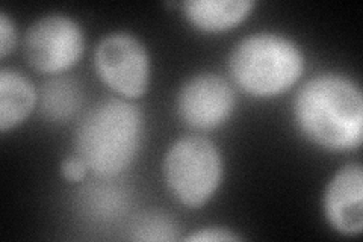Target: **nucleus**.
Listing matches in <instances>:
<instances>
[{
    "label": "nucleus",
    "mask_w": 363,
    "mask_h": 242,
    "mask_svg": "<svg viewBox=\"0 0 363 242\" xmlns=\"http://www.w3.org/2000/svg\"><path fill=\"white\" fill-rule=\"evenodd\" d=\"M298 132L327 152H353L363 140V96L344 75L323 73L306 82L294 99Z\"/></svg>",
    "instance_id": "obj_1"
},
{
    "label": "nucleus",
    "mask_w": 363,
    "mask_h": 242,
    "mask_svg": "<svg viewBox=\"0 0 363 242\" xmlns=\"http://www.w3.org/2000/svg\"><path fill=\"white\" fill-rule=\"evenodd\" d=\"M144 121L140 108L128 99L99 101L79 121L74 150L88 170L100 179L126 171L138 155Z\"/></svg>",
    "instance_id": "obj_2"
},
{
    "label": "nucleus",
    "mask_w": 363,
    "mask_h": 242,
    "mask_svg": "<svg viewBox=\"0 0 363 242\" xmlns=\"http://www.w3.org/2000/svg\"><path fill=\"white\" fill-rule=\"evenodd\" d=\"M304 55L294 40L277 32H257L238 43L229 56L233 82L255 97H274L301 77Z\"/></svg>",
    "instance_id": "obj_3"
},
{
    "label": "nucleus",
    "mask_w": 363,
    "mask_h": 242,
    "mask_svg": "<svg viewBox=\"0 0 363 242\" xmlns=\"http://www.w3.org/2000/svg\"><path fill=\"white\" fill-rule=\"evenodd\" d=\"M162 170L173 197L189 209H199L220 188L224 160L220 148L209 138L188 135L168 148Z\"/></svg>",
    "instance_id": "obj_4"
},
{
    "label": "nucleus",
    "mask_w": 363,
    "mask_h": 242,
    "mask_svg": "<svg viewBox=\"0 0 363 242\" xmlns=\"http://www.w3.org/2000/svg\"><path fill=\"white\" fill-rule=\"evenodd\" d=\"M100 79L123 99H138L150 87L149 50L130 32H112L100 40L94 53Z\"/></svg>",
    "instance_id": "obj_5"
},
{
    "label": "nucleus",
    "mask_w": 363,
    "mask_h": 242,
    "mask_svg": "<svg viewBox=\"0 0 363 242\" xmlns=\"http://www.w3.org/2000/svg\"><path fill=\"white\" fill-rule=\"evenodd\" d=\"M85 49L81 26L72 17L49 14L33 21L25 35L29 65L44 75H58L74 67Z\"/></svg>",
    "instance_id": "obj_6"
},
{
    "label": "nucleus",
    "mask_w": 363,
    "mask_h": 242,
    "mask_svg": "<svg viewBox=\"0 0 363 242\" xmlns=\"http://www.w3.org/2000/svg\"><path fill=\"white\" fill-rule=\"evenodd\" d=\"M236 105L235 91L227 80L215 73H199L182 85L176 111L188 128L206 132L223 126L232 117Z\"/></svg>",
    "instance_id": "obj_7"
},
{
    "label": "nucleus",
    "mask_w": 363,
    "mask_h": 242,
    "mask_svg": "<svg viewBox=\"0 0 363 242\" xmlns=\"http://www.w3.org/2000/svg\"><path fill=\"white\" fill-rule=\"evenodd\" d=\"M324 216L337 233L359 236L363 229V168L347 164L327 183Z\"/></svg>",
    "instance_id": "obj_8"
},
{
    "label": "nucleus",
    "mask_w": 363,
    "mask_h": 242,
    "mask_svg": "<svg viewBox=\"0 0 363 242\" xmlns=\"http://www.w3.org/2000/svg\"><path fill=\"white\" fill-rule=\"evenodd\" d=\"M253 6L250 0H189L184 4V13L203 32H223L244 21Z\"/></svg>",
    "instance_id": "obj_9"
},
{
    "label": "nucleus",
    "mask_w": 363,
    "mask_h": 242,
    "mask_svg": "<svg viewBox=\"0 0 363 242\" xmlns=\"http://www.w3.org/2000/svg\"><path fill=\"white\" fill-rule=\"evenodd\" d=\"M37 91L14 68L0 70V131L4 133L25 121L35 108Z\"/></svg>",
    "instance_id": "obj_10"
},
{
    "label": "nucleus",
    "mask_w": 363,
    "mask_h": 242,
    "mask_svg": "<svg viewBox=\"0 0 363 242\" xmlns=\"http://www.w3.org/2000/svg\"><path fill=\"white\" fill-rule=\"evenodd\" d=\"M81 87L70 77H55L41 91V112L50 121H67L81 108Z\"/></svg>",
    "instance_id": "obj_11"
},
{
    "label": "nucleus",
    "mask_w": 363,
    "mask_h": 242,
    "mask_svg": "<svg viewBox=\"0 0 363 242\" xmlns=\"http://www.w3.org/2000/svg\"><path fill=\"white\" fill-rule=\"evenodd\" d=\"M135 239H149V241H167L174 239V226L164 216H145L135 226Z\"/></svg>",
    "instance_id": "obj_12"
},
{
    "label": "nucleus",
    "mask_w": 363,
    "mask_h": 242,
    "mask_svg": "<svg viewBox=\"0 0 363 242\" xmlns=\"http://www.w3.org/2000/svg\"><path fill=\"white\" fill-rule=\"evenodd\" d=\"M186 241H199V242H229V241H240L241 236L233 233L230 229L224 227H203L192 232L185 238Z\"/></svg>",
    "instance_id": "obj_13"
},
{
    "label": "nucleus",
    "mask_w": 363,
    "mask_h": 242,
    "mask_svg": "<svg viewBox=\"0 0 363 242\" xmlns=\"http://www.w3.org/2000/svg\"><path fill=\"white\" fill-rule=\"evenodd\" d=\"M17 44V29L6 13H0V57H6Z\"/></svg>",
    "instance_id": "obj_14"
},
{
    "label": "nucleus",
    "mask_w": 363,
    "mask_h": 242,
    "mask_svg": "<svg viewBox=\"0 0 363 242\" xmlns=\"http://www.w3.org/2000/svg\"><path fill=\"white\" fill-rule=\"evenodd\" d=\"M88 167L85 165L84 160L79 158L77 155L74 156H68L61 163V172L62 177L68 182H81L86 176Z\"/></svg>",
    "instance_id": "obj_15"
}]
</instances>
